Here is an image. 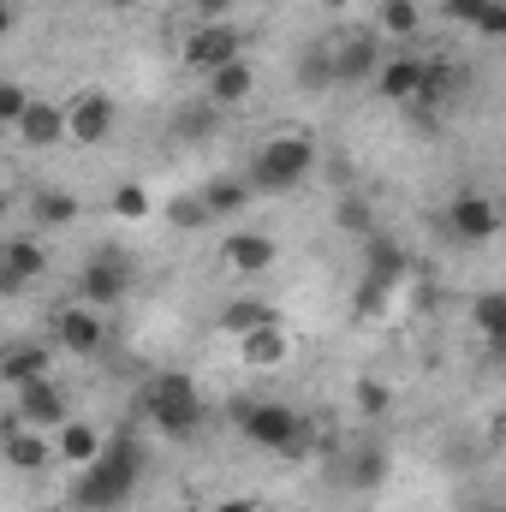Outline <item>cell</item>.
<instances>
[{"mask_svg": "<svg viewBox=\"0 0 506 512\" xmlns=\"http://www.w3.org/2000/svg\"><path fill=\"white\" fill-rule=\"evenodd\" d=\"M137 471H143V453H137L131 441H108V447L90 459L84 483H78V507H90V512L120 507L131 489H137Z\"/></svg>", "mask_w": 506, "mask_h": 512, "instance_id": "obj_1", "label": "cell"}, {"mask_svg": "<svg viewBox=\"0 0 506 512\" xmlns=\"http://www.w3.org/2000/svg\"><path fill=\"white\" fill-rule=\"evenodd\" d=\"M143 411L161 435H191L197 417H203V399H197V382L191 376H155L143 387Z\"/></svg>", "mask_w": 506, "mask_h": 512, "instance_id": "obj_2", "label": "cell"}, {"mask_svg": "<svg viewBox=\"0 0 506 512\" xmlns=\"http://www.w3.org/2000/svg\"><path fill=\"white\" fill-rule=\"evenodd\" d=\"M233 423L268 453H304V423L286 405H256V399H233Z\"/></svg>", "mask_w": 506, "mask_h": 512, "instance_id": "obj_3", "label": "cell"}, {"mask_svg": "<svg viewBox=\"0 0 506 512\" xmlns=\"http://www.w3.org/2000/svg\"><path fill=\"white\" fill-rule=\"evenodd\" d=\"M310 161H316V149L304 137H268L251 161V185L256 191H286L310 173Z\"/></svg>", "mask_w": 506, "mask_h": 512, "instance_id": "obj_4", "label": "cell"}, {"mask_svg": "<svg viewBox=\"0 0 506 512\" xmlns=\"http://www.w3.org/2000/svg\"><path fill=\"white\" fill-rule=\"evenodd\" d=\"M239 60V24H227V18H197V30L185 36V66H197V72H221V66H233Z\"/></svg>", "mask_w": 506, "mask_h": 512, "instance_id": "obj_5", "label": "cell"}, {"mask_svg": "<svg viewBox=\"0 0 506 512\" xmlns=\"http://www.w3.org/2000/svg\"><path fill=\"white\" fill-rule=\"evenodd\" d=\"M328 60H334V84H358L381 66V42L370 30H340L328 42Z\"/></svg>", "mask_w": 506, "mask_h": 512, "instance_id": "obj_6", "label": "cell"}, {"mask_svg": "<svg viewBox=\"0 0 506 512\" xmlns=\"http://www.w3.org/2000/svg\"><path fill=\"white\" fill-rule=\"evenodd\" d=\"M12 417H24V423H36V429H66V393L42 376V382L18 387V405H12Z\"/></svg>", "mask_w": 506, "mask_h": 512, "instance_id": "obj_7", "label": "cell"}, {"mask_svg": "<svg viewBox=\"0 0 506 512\" xmlns=\"http://www.w3.org/2000/svg\"><path fill=\"white\" fill-rule=\"evenodd\" d=\"M131 286V262H126V251H102L90 268H84V298L90 304H114L120 292Z\"/></svg>", "mask_w": 506, "mask_h": 512, "instance_id": "obj_8", "label": "cell"}, {"mask_svg": "<svg viewBox=\"0 0 506 512\" xmlns=\"http://www.w3.org/2000/svg\"><path fill=\"white\" fill-rule=\"evenodd\" d=\"M54 340H60L66 352H96V346H102L96 304H66V310H54Z\"/></svg>", "mask_w": 506, "mask_h": 512, "instance_id": "obj_9", "label": "cell"}, {"mask_svg": "<svg viewBox=\"0 0 506 512\" xmlns=\"http://www.w3.org/2000/svg\"><path fill=\"white\" fill-rule=\"evenodd\" d=\"M423 84H429V60H417V54L381 60V96H387V102H417Z\"/></svg>", "mask_w": 506, "mask_h": 512, "instance_id": "obj_10", "label": "cell"}, {"mask_svg": "<svg viewBox=\"0 0 506 512\" xmlns=\"http://www.w3.org/2000/svg\"><path fill=\"white\" fill-rule=\"evenodd\" d=\"M6 459H12L18 471H36V465L48 459V429H36V423L12 417V423H6Z\"/></svg>", "mask_w": 506, "mask_h": 512, "instance_id": "obj_11", "label": "cell"}, {"mask_svg": "<svg viewBox=\"0 0 506 512\" xmlns=\"http://www.w3.org/2000/svg\"><path fill=\"white\" fill-rule=\"evenodd\" d=\"M239 358H245L251 370H274V364H286V328H280V322H268V328L239 334Z\"/></svg>", "mask_w": 506, "mask_h": 512, "instance_id": "obj_12", "label": "cell"}, {"mask_svg": "<svg viewBox=\"0 0 506 512\" xmlns=\"http://www.w3.org/2000/svg\"><path fill=\"white\" fill-rule=\"evenodd\" d=\"M18 131H24V143L42 149V143H60V137L72 131V114H66V108H48V102H30V114H24Z\"/></svg>", "mask_w": 506, "mask_h": 512, "instance_id": "obj_13", "label": "cell"}, {"mask_svg": "<svg viewBox=\"0 0 506 512\" xmlns=\"http://www.w3.org/2000/svg\"><path fill=\"white\" fill-rule=\"evenodd\" d=\"M447 221H453L459 239H489V233H495V203H483V197H459V203L447 209Z\"/></svg>", "mask_w": 506, "mask_h": 512, "instance_id": "obj_14", "label": "cell"}, {"mask_svg": "<svg viewBox=\"0 0 506 512\" xmlns=\"http://www.w3.org/2000/svg\"><path fill=\"white\" fill-rule=\"evenodd\" d=\"M0 376H6L12 393H18V387H30V382H42V376H48V352H42V346H12V352H6V364H0Z\"/></svg>", "mask_w": 506, "mask_h": 512, "instance_id": "obj_15", "label": "cell"}, {"mask_svg": "<svg viewBox=\"0 0 506 512\" xmlns=\"http://www.w3.org/2000/svg\"><path fill=\"white\" fill-rule=\"evenodd\" d=\"M471 316H477V328H483L489 352H495V358H506V292H483Z\"/></svg>", "mask_w": 506, "mask_h": 512, "instance_id": "obj_16", "label": "cell"}, {"mask_svg": "<svg viewBox=\"0 0 506 512\" xmlns=\"http://www.w3.org/2000/svg\"><path fill=\"white\" fill-rule=\"evenodd\" d=\"M108 126H114V108H108L102 96H84V102L72 108V137H78V143H102Z\"/></svg>", "mask_w": 506, "mask_h": 512, "instance_id": "obj_17", "label": "cell"}, {"mask_svg": "<svg viewBox=\"0 0 506 512\" xmlns=\"http://www.w3.org/2000/svg\"><path fill=\"white\" fill-rule=\"evenodd\" d=\"M227 256H233V268L262 274V268L274 262V239H268V233H233V239H227Z\"/></svg>", "mask_w": 506, "mask_h": 512, "instance_id": "obj_18", "label": "cell"}, {"mask_svg": "<svg viewBox=\"0 0 506 512\" xmlns=\"http://www.w3.org/2000/svg\"><path fill=\"white\" fill-rule=\"evenodd\" d=\"M42 274V251L30 245V239H12L6 245V292H18L24 280H36Z\"/></svg>", "mask_w": 506, "mask_h": 512, "instance_id": "obj_19", "label": "cell"}, {"mask_svg": "<svg viewBox=\"0 0 506 512\" xmlns=\"http://www.w3.org/2000/svg\"><path fill=\"white\" fill-rule=\"evenodd\" d=\"M251 66H245V60H233V66H221V72H215V78H209V90H215V108H221V102H245V96H251Z\"/></svg>", "mask_w": 506, "mask_h": 512, "instance_id": "obj_20", "label": "cell"}, {"mask_svg": "<svg viewBox=\"0 0 506 512\" xmlns=\"http://www.w3.org/2000/svg\"><path fill=\"white\" fill-rule=\"evenodd\" d=\"M256 185H239V179H215L209 191H203V203H209V215H239L245 203H251Z\"/></svg>", "mask_w": 506, "mask_h": 512, "instance_id": "obj_21", "label": "cell"}, {"mask_svg": "<svg viewBox=\"0 0 506 512\" xmlns=\"http://www.w3.org/2000/svg\"><path fill=\"white\" fill-rule=\"evenodd\" d=\"M221 322H227V334H251V328H268V322H274V310H268L262 298H239Z\"/></svg>", "mask_w": 506, "mask_h": 512, "instance_id": "obj_22", "label": "cell"}, {"mask_svg": "<svg viewBox=\"0 0 506 512\" xmlns=\"http://www.w3.org/2000/svg\"><path fill=\"white\" fill-rule=\"evenodd\" d=\"M60 453H66L72 465H90V459L102 453V441H96V429H84V423H66V429H60Z\"/></svg>", "mask_w": 506, "mask_h": 512, "instance_id": "obj_23", "label": "cell"}, {"mask_svg": "<svg viewBox=\"0 0 506 512\" xmlns=\"http://www.w3.org/2000/svg\"><path fill=\"white\" fill-rule=\"evenodd\" d=\"M453 18L477 24L483 36H506V0H489V6H459V0H453Z\"/></svg>", "mask_w": 506, "mask_h": 512, "instance_id": "obj_24", "label": "cell"}, {"mask_svg": "<svg viewBox=\"0 0 506 512\" xmlns=\"http://www.w3.org/2000/svg\"><path fill=\"white\" fill-rule=\"evenodd\" d=\"M381 30L387 36H411L417 30V6L411 0H381Z\"/></svg>", "mask_w": 506, "mask_h": 512, "instance_id": "obj_25", "label": "cell"}, {"mask_svg": "<svg viewBox=\"0 0 506 512\" xmlns=\"http://www.w3.org/2000/svg\"><path fill=\"white\" fill-rule=\"evenodd\" d=\"M24 114H30V96H24L18 78H6V84H0V120H6V126H24Z\"/></svg>", "mask_w": 506, "mask_h": 512, "instance_id": "obj_26", "label": "cell"}, {"mask_svg": "<svg viewBox=\"0 0 506 512\" xmlns=\"http://www.w3.org/2000/svg\"><path fill=\"white\" fill-rule=\"evenodd\" d=\"M36 215H42V221H72L78 203H72L66 191H42V197H36Z\"/></svg>", "mask_w": 506, "mask_h": 512, "instance_id": "obj_27", "label": "cell"}, {"mask_svg": "<svg viewBox=\"0 0 506 512\" xmlns=\"http://www.w3.org/2000/svg\"><path fill=\"white\" fill-rule=\"evenodd\" d=\"M387 477V459H381V447H364L358 459H352V483H381Z\"/></svg>", "mask_w": 506, "mask_h": 512, "instance_id": "obj_28", "label": "cell"}, {"mask_svg": "<svg viewBox=\"0 0 506 512\" xmlns=\"http://www.w3.org/2000/svg\"><path fill=\"white\" fill-rule=\"evenodd\" d=\"M114 209H120V215H131V221H137V215L149 209V191H143V185H120V191H114Z\"/></svg>", "mask_w": 506, "mask_h": 512, "instance_id": "obj_29", "label": "cell"}, {"mask_svg": "<svg viewBox=\"0 0 506 512\" xmlns=\"http://www.w3.org/2000/svg\"><path fill=\"white\" fill-rule=\"evenodd\" d=\"M173 221H179V227H203V221H209V203H203V197H179V203H173Z\"/></svg>", "mask_w": 506, "mask_h": 512, "instance_id": "obj_30", "label": "cell"}, {"mask_svg": "<svg viewBox=\"0 0 506 512\" xmlns=\"http://www.w3.org/2000/svg\"><path fill=\"white\" fill-rule=\"evenodd\" d=\"M209 126H215V120H209V108H197V114H185V120H179L185 137H209Z\"/></svg>", "mask_w": 506, "mask_h": 512, "instance_id": "obj_31", "label": "cell"}, {"mask_svg": "<svg viewBox=\"0 0 506 512\" xmlns=\"http://www.w3.org/2000/svg\"><path fill=\"white\" fill-rule=\"evenodd\" d=\"M340 221H346L352 233H370V215H364V203H346V209H340Z\"/></svg>", "mask_w": 506, "mask_h": 512, "instance_id": "obj_32", "label": "cell"}, {"mask_svg": "<svg viewBox=\"0 0 506 512\" xmlns=\"http://www.w3.org/2000/svg\"><path fill=\"white\" fill-rule=\"evenodd\" d=\"M227 6H233V0H191L197 18H227Z\"/></svg>", "mask_w": 506, "mask_h": 512, "instance_id": "obj_33", "label": "cell"}, {"mask_svg": "<svg viewBox=\"0 0 506 512\" xmlns=\"http://www.w3.org/2000/svg\"><path fill=\"white\" fill-rule=\"evenodd\" d=\"M381 405H387V393L376 382H364V411H381Z\"/></svg>", "mask_w": 506, "mask_h": 512, "instance_id": "obj_34", "label": "cell"}, {"mask_svg": "<svg viewBox=\"0 0 506 512\" xmlns=\"http://www.w3.org/2000/svg\"><path fill=\"white\" fill-rule=\"evenodd\" d=\"M215 512H256L251 501H227V507H215Z\"/></svg>", "mask_w": 506, "mask_h": 512, "instance_id": "obj_35", "label": "cell"}, {"mask_svg": "<svg viewBox=\"0 0 506 512\" xmlns=\"http://www.w3.org/2000/svg\"><path fill=\"white\" fill-rule=\"evenodd\" d=\"M459 6H489V0H459Z\"/></svg>", "mask_w": 506, "mask_h": 512, "instance_id": "obj_36", "label": "cell"}, {"mask_svg": "<svg viewBox=\"0 0 506 512\" xmlns=\"http://www.w3.org/2000/svg\"><path fill=\"white\" fill-rule=\"evenodd\" d=\"M322 6H346V0H322Z\"/></svg>", "mask_w": 506, "mask_h": 512, "instance_id": "obj_37", "label": "cell"}, {"mask_svg": "<svg viewBox=\"0 0 506 512\" xmlns=\"http://www.w3.org/2000/svg\"><path fill=\"white\" fill-rule=\"evenodd\" d=\"M120 6H126V0H120Z\"/></svg>", "mask_w": 506, "mask_h": 512, "instance_id": "obj_38", "label": "cell"}]
</instances>
